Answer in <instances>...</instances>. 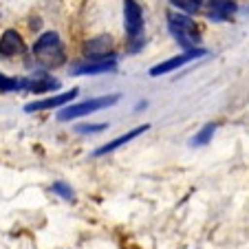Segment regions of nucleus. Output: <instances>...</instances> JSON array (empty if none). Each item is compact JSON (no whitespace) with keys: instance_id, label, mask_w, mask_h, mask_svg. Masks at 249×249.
Masks as SVG:
<instances>
[{"instance_id":"9d476101","label":"nucleus","mask_w":249,"mask_h":249,"mask_svg":"<svg viewBox=\"0 0 249 249\" xmlns=\"http://www.w3.org/2000/svg\"><path fill=\"white\" fill-rule=\"evenodd\" d=\"M238 11L236 0H210V11H207V18L214 20V22H225L231 16Z\"/></svg>"},{"instance_id":"6e6552de","label":"nucleus","mask_w":249,"mask_h":249,"mask_svg":"<svg viewBox=\"0 0 249 249\" xmlns=\"http://www.w3.org/2000/svg\"><path fill=\"white\" fill-rule=\"evenodd\" d=\"M24 53V40L16 29H7L0 36V55L2 57H14Z\"/></svg>"},{"instance_id":"1a4fd4ad","label":"nucleus","mask_w":249,"mask_h":249,"mask_svg":"<svg viewBox=\"0 0 249 249\" xmlns=\"http://www.w3.org/2000/svg\"><path fill=\"white\" fill-rule=\"evenodd\" d=\"M150 128V124H143V126H137V128H132V130H128V132H124V135H119L117 139H113V141H108L106 146H102V148H97V150L93 152V157H104V155H108V152H115L117 148H122V146H126L128 141H132V139H137L139 135H143V132Z\"/></svg>"},{"instance_id":"dca6fc26","label":"nucleus","mask_w":249,"mask_h":249,"mask_svg":"<svg viewBox=\"0 0 249 249\" xmlns=\"http://www.w3.org/2000/svg\"><path fill=\"white\" fill-rule=\"evenodd\" d=\"M51 190L57 194V196L64 198V201H73V198H75V194H73V188H71L69 183H64V181H55V183L51 185Z\"/></svg>"},{"instance_id":"9b49d317","label":"nucleus","mask_w":249,"mask_h":249,"mask_svg":"<svg viewBox=\"0 0 249 249\" xmlns=\"http://www.w3.org/2000/svg\"><path fill=\"white\" fill-rule=\"evenodd\" d=\"M117 60H104V62H82V64L73 66V75H99V73H108L115 71Z\"/></svg>"},{"instance_id":"f257e3e1","label":"nucleus","mask_w":249,"mask_h":249,"mask_svg":"<svg viewBox=\"0 0 249 249\" xmlns=\"http://www.w3.org/2000/svg\"><path fill=\"white\" fill-rule=\"evenodd\" d=\"M33 57L42 69H57L66 62V51L55 31L42 33L33 44Z\"/></svg>"},{"instance_id":"f3484780","label":"nucleus","mask_w":249,"mask_h":249,"mask_svg":"<svg viewBox=\"0 0 249 249\" xmlns=\"http://www.w3.org/2000/svg\"><path fill=\"white\" fill-rule=\"evenodd\" d=\"M108 128V124H80V126H75V132H80V135H93V132H102Z\"/></svg>"},{"instance_id":"a211bd4d","label":"nucleus","mask_w":249,"mask_h":249,"mask_svg":"<svg viewBox=\"0 0 249 249\" xmlns=\"http://www.w3.org/2000/svg\"><path fill=\"white\" fill-rule=\"evenodd\" d=\"M31 27H33V29H40V27H42V22H40V18H38V20H33V24H31Z\"/></svg>"},{"instance_id":"2eb2a0df","label":"nucleus","mask_w":249,"mask_h":249,"mask_svg":"<svg viewBox=\"0 0 249 249\" xmlns=\"http://www.w3.org/2000/svg\"><path fill=\"white\" fill-rule=\"evenodd\" d=\"M172 5L177 7V9H181L183 14H196L198 9H201L203 0H172Z\"/></svg>"},{"instance_id":"20e7f679","label":"nucleus","mask_w":249,"mask_h":249,"mask_svg":"<svg viewBox=\"0 0 249 249\" xmlns=\"http://www.w3.org/2000/svg\"><path fill=\"white\" fill-rule=\"evenodd\" d=\"M113 47V38L110 36H97L84 42L82 51H84L86 62H104V60H117L115 53H110Z\"/></svg>"},{"instance_id":"f8f14e48","label":"nucleus","mask_w":249,"mask_h":249,"mask_svg":"<svg viewBox=\"0 0 249 249\" xmlns=\"http://www.w3.org/2000/svg\"><path fill=\"white\" fill-rule=\"evenodd\" d=\"M60 82L47 73H36L33 77H27V90L31 93H47V90H57Z\"/></svg>"},{"instance_id":"7ed1b4c3","label":"nucleus","mask_w":249,"mask_h":249,"mask_svg":"<svg viewBox=\"0 0 249 249\" xmlns=\"http://www.w3.org/2000/svg\"><path fill=\"white\" fill-rule=\"evenodd\" d=\"M119 99L122 97L115 93V95L86 99V102H80V104H71V106H64L62 110H57V122H71V119H77V117H86L90 113H97V110H104L108 106H115Z\"/></svg>"},{"instance_id":"ddd939ff","label":"nucleus","mask_w":249,"mask_h":249,"mask_svg":"<svg viewBox=\"0 0 249 249\" xmlns=\"http://www.w3.org/2000/svg\"><path fill=\"white\" fill-rule=\"evenodd\" d=\"M214 132H216V124H205V126L192 137L190 143H192V146H207L212 141V137H214Z\"/></svg>"},{"instance_id":"423d86ee","label":"nucleus","mask_w":249,"mask_h":249,"mask_svg":"<svg viewBox=\"0 0 249 249\" xmlns=\"http://www.w3.org/2000/svg\"><path fill=\"white\" fill-rule=\"evenodd\" d=\"M77 93H80V89H71V90H66V93L53 95V97L36 99V102L27 104V106H24V110H27V113H38V110H51V108H62V106H66V104H69V102H73V99L77 97Z\"/></svg>"},{"instance_id":"4468645a","label":"nucleus","mask_w":249,"mask_h":249,"mask_svg":"<svg viewBox=\"0 0 249 249\" xmlns=\"http://www.w3.org/2000/svg\"><path fill=\"white\" fill-rule=\"evenodd\" d=\"M22 89H27V77L18 80V77H9V75H2V73H0V90H2V93L22 90Z\"/></svg>"},{"instance_id":"0eeeda50","label":"nucleus","mask_w":249,"mask_h":249,"mask_svg":"<svg viewBox=\"0 0 249 249\" xmlns=\"http://www.w3.org/2000/svg\"><path fill=\"white\" fill-rule=\"evenodd\" d=\"M124 29H126V36L132 40L139 38L141 29H143V14H141V7L135 0L124 2Z\"/></svg>"},{"instance_id":"f03ea898","label":"nucleus","mask_w":249,"mask_h":249,"mask_svg":"<svg viewBox=\"0 0 249 249\" xmlns=\"http://www.w3.org/2000/svg\"><path fill=\"white\" fill-rule=\"evenodd\" d=\"M168 27L177 42L183 47V51H194V49H201V33L196 29V22L190 18L188 14H168Z\"/></svg>"},{"instance_id":"39448f33","label":"nucleus","mask_w":249,"mask_h":249,"mask_svg":"<svg viewBox=\"0 0 249 249\" xmlns=\"http://www.w3.org/2000/svg\"><path fill=\"white\" fill-rule=\"evenodd\" d=\"M205 49H194V51H183L179 53V55H174V57H168V60L159 62V64H155L150 69V77H159V75H165V73H172V71L181 69L183 64H188V62L196 60V57H203L205 55Z\"/></svg>"}]
</instances>
